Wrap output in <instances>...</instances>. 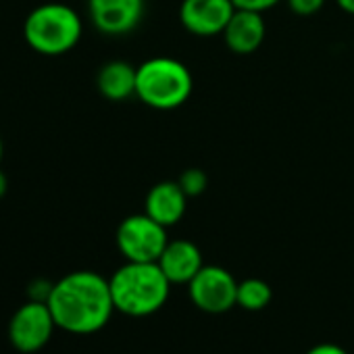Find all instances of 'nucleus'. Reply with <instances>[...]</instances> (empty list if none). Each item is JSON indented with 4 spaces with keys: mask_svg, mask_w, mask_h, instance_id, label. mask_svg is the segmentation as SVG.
Here are the masks:
<instances>
[{
    "mask_svg": "<svg viewBox=\"0 0 354 354\" xmlns=\"http://www.w3.org/2000/svg\"><path fill=\"white\" fill-rule=\"evenodd\" d=\"M223 42L230 53L248 57L257 53L267 36V24L263 13L259 11H246V9H236L232 15L230 24L223 30Z\"/></svg>",
    "mask_w": 354,
    "mask_h": 354,
    "instance_id": "nucleus-10",
    "label": "nucleus"
},
{
    "mask_svg": "<svg viewBox=\"0 0 354 354\" xmlns=\"http://www.w3.org/2000/svg\"><path fill=\"white\" fill-rule=\"evenodd\" d=\"M9 190V180H7V173L0 169V198H3Z\"/></svg>",
    "mask_w": 354,
    "mask_h": 354,
    "instance_id": "nucleus-21",
    "label": "nucleus"
},
{
    "mask_svg": "<svg viewBox=\"0 0 354 354\" xmlns=\"http://www.w3.org/2000/svg\"><path fill=\"white\" fill-rule=\"evenodd\" d=\"M98 92L111 102H123L136 96V67L127 61H109L96 75Z\"/></svg>",
    "mask_w": 354,
    "mask_h": 354,
    "instance_id": "nucleus-13",
    "label": "nucleus"
},
{
    "mask_svg": "<svg viewBox=\"0 0 354 354\" xmlns=\"http://www.w3.org/2000/svg\"><path fill=\"white\" fill-rule=\"evenodd\" d=\"M177 184L182 186V190L188 194V198H196L201 194H205L207 186H209V177L203 169L198 167H192V169H186L180 180H177Z\"/></svg>",
    "mask_w": 354,
    "mask_h": 354,
    "instance_id": "nucleus-15",
    "label": "nucleus"
},
{
    "mask_svg": "<svg viewBox=\"0 0 354 354\" xmlns=\"http://www.w3.org/2000/svg\"><path fill=\"white\" fill-rule=\"evenodd\" d=\"M156 263L171 286H188L205 267L201 248L190 240H169Z\"/></svg>",
    "mask_w": 354,
    "mask_h": 354,
    "instance_id": "nucleus-11",
    "label": "nucleus"
},
{
    "mask_svg": "<svg viewBox=\"0 0 354 354\" xmlns=\"http://www.w3.org/2000/svg\"><path fill=\"white\" fill-rule=\"evenodd\" d=\"M57 329V321L48 302L28 300L21 304L9 321L11 346L24 354H34L42 350Z\"/></svg>",
    "mask_w": 354,
    "mask_h": 354,
    "instance_id": "nucleus-6",
    "label": "nucleus"
},
{
    "mask_svg": "<svg viewBox=\"0 0 354 354\" xmlns=\"http://www.w3.org/2000/svg\"><path fill=\"white\" fill-rule=\"evenodd\" d=\"M188 211V194L177 182L154 184L144 201V213L165 227L177 225Z\"/></svg>",
    "mask_w": 354,
    "mask_h": 354,
    "instance_id": "nucleus-12",
    "label": "nucleus"
},
{
    "mask_svg": "<svg viewBox=\"0 0 354 354\" xmlns=\"http://www.w3.org/2000/svg\"><path fill=\"white\" fill-rule=\"evenodd\" d=\"M286 3H288V9L294 15H298V17H313V15H317L325 7L327 0H286Z\"/></svg>",
    "mask_w": 354,
    "mask_h": 354,
    "instance_id": "nucleus-16",
    "label": "nucleus"
},
{
    "mask_svg": "<svg viewBox=\"0 0 354 354\" xmlns=\"http://www.w3.org/2000/svg\"><path fill=\"white\" fill-rule=\"evenodd\" d=\"M84 34L80 13L63 3H44L36 7L26 24L24 38L32 50L44 57H61L71 53Z\"/></svg>",
    "mask_w": 354,
    "mask_h": 354,
    "instance_id": "nucleus-4",
    "label": "nucleus"
},
{
    "mask_svg": "<svg viewBox=\"0 0 354 354\" xmlns=\"http://www.w3.org/2000/svg\"><path fill=\"white\" fill-rule=\"evenodd\" d=\"M53 288H55L53 281L40 277V279L30 281V286H28V296H30V300H36V302H48V298H50V294H53Z\"/></svg>",
    "mask_w": 354,
    "mask_h": 354,
    "instance_id": "nucleus-17",
    "label": "nucleus"
},
{
    "mask_svg": "<svg viewBox=\"0 0 354 354\" xmlns=\"http://www.w3.org/2000/svg\"><path fill=\"white\" fill-rule=\"evenodd\" d=\"M238 283L240 281H236L227 269L219 265H205L188 283L190 300L203 313L223 315L238 304Z\"/></svg>",
    "mask_w": 354,
    "mask_h": 354,
    "instance_id": "nucleus-7",
    "label": "nucleus"
},
{
    "mask_svg": "<svg viewBox=\"0 0 354 354\" xmlns=\"http://www.w3.org/2000/svg\"><path fill=\"white\" fill-rule=\"evenodd\" d=\"M146 9V0H88V15L104 36L131 34Z\"/></svg>",
    "mask_w": 354,
    "mask_h": 354,
    "instance_id": "nucleus-9",
    "label": "nucleus"
},
{
    "mask_svg": "<svg viewBox=\"0 0 354 354\" xmlns=\"http://www.w3.org/2000/svg\"><path fill=\"white\" fill-rule=\"evenodd\" d=\"M109 286L115 310L133 319L154 315L165 306L171 294V281L165 277L158 263L125 261L109 277Z\"/></svg>",
    "mask_w": 354,
    "mask_h": 354,
    "instance_id": "nucleus-2",
    "label": "nucleus"
},
{
    "mask_svg": "<svg viewBox=\"0 0 354 354\" xmlns=\"http://www.w3.org/2000/svg\"><path fill=\"white\" fill-rule=\"evenodd\" d=\"M192 90L188 65L173 57H152L136 67V96L148 109L175 111L190 100Z\"/></svg>",
    "mask_w": 354,
    "mask_h": 354,
    "instance_id": "nucleus-3",
    "label": "nucleus"
},
{
    "mask_svg": "<svg viewBox=\"0 0 354 354\" xmlns=\"http://www.w3.org/2000/svg\"><path fill=\"white\" fill-rule=\"evenodd\" d=\"M335 3H337V7H339L344 13L354 15V0H335Z\"/></svg>",
    "mask_w": 354,
    "mask_h": 354,
    "instance_id": "nucleus-20",
    "label": "nucleus"
},
{
    "mask_svg": "<svg viewBox=\"0 0 354 354\" xmlns=\"http://www.w3.org/2000/svg\"><path fill=\"white\" fill-rule=\"evenodd\" d=\"M273 298V290L265 279L248 277L238 283V306L244 310H263Z\"/></svg>",
    "mask_w": 354,
    "mask_h": 354,
    "instance_id": "nucleus-14",
    "label": "nucleus"
},
{
    "mask_svg": "<svg viewBox=\"0 0 354 354\" xmlns=\"http://www.w3.org/2000/svg\"><path fill=\"white\" fill-rule=\"evenodd\" d=\"M3 152H5V146H3V138H0V162H3Z\"/></svg>",
    "mask_w": 354,
    "mask_h": 354,
    "instance_id": "nucleus-22",
    "label": "nucleus"
},
{
    "mask_svg": "<svg viewBox=\"0 0 354 354\" xmlns=\"http://www.w3.org/2000/svg\"><path fill=\"white\" fill-rule=\"evenodd\" d=\"M236 9H246V11H271L273 7H277L281 0H232Z\"/></svg>",
    "mask_w": 354,
    "mask_h": 354,
    "instance_id": "nucleus-18",
    "label": "nucleus"
},
{
    "mask_svg": "<svg viewBox=\"0 0 354 354\" xmlns=\"http://www.w3.org/2000/svg\"><path fill=\"white\" fill-rule=\"evenodd\" d=\"M48 306L57 327L73 335H92L115 313L109 279L96 271H73L55 281Z\"/></svg>",
    "mask_w": 354,
    "mask_h": 354,
    "instance_id": "nucleus-1",
    "label": "nucleus"
},
{
    "mask_svg": "<svg viewBox=\"0 0 354 354\" xmlns=\"http://www.w3.org/2000/svg\"><path fill=\"white\" fill-rule=\"evenodd\" d=\"M236 7L232 0H182L180 24L186 32L198 38L221 36Z\"/></svg>",
    "mask_w": 354,
    "mask_h": 354,
    "instance_id": "nucleus-8",
    "label": "nucleus"
},
{
    "mask_svg": "<svg viewBox=\"0 0 354 354\" xmlns=\"http://www.w3.org/2000/svg\"><path fill=\"white\" fill-rule=\"evenodd\" d=\"M117 248L125 261L131 263H156L169 244L167 227L154 221L146 213L125 217L115 234Z\"/></svg>",
    "mask_w": 354,
    "mask_h": 354,
    "instance_id": "nucleus-5",
    "label": "nucleus"
},
{
    "mask_svg": "<svg viewBox=\"0 0 354 354\" xmlns=\"http://www.w3.org/2000/svg\"><path fill=\"white\" fill-rule=\"evenodd\" d=\"M306 354H348L342 346L337 344H331V342H325V344H317L313 346Z\"/></svg>",
    "mask_w": 354,
    "mask_h": 354,
    "instance_id": "nucleus-19",
    "label": "nucleus"
}]
</instances>
